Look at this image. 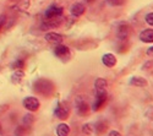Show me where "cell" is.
<instances>
[{
    "instance_id": "5b68a950",
    "label": "cell",
    "mask_w": 153,
    "mask_h": 136,
    "mask_svg": "<svg viewBox=\"0 0 153 136\" xmlns=\"http://www.w3.org/2000/svg\"><path fill=\"white\" fill-rule=\"evenodd\" d=\"M22 104L27 110H30V112H37V110L39 109V107H41L39 100H37V97H32V96L25 98Z\"/></svg>"
},
{
    "instance_id": "277c9868",
    "label": "cell",
    "mask_w": 153,
    "mask_h": 136,
    "mask_svg": "<svg viewBox=\"0 0 153 136\" xmlns=\"http://www.w3.org/2000/svg\"><path fill=\"white\" fill-rule=\"evenodd\" d=\"M54 54L55 56H58L60 60L62 61H68L71 58V52H70V48L66 45H62V44H58L54 48Z\"/></svg>"
},
{
    "instance_id": "cb8c5ba5",
    "label": "cell",
    "mask_w": 153,
    "mask_h": 136,
    "mask_svg": "<svg viewBox=\"0 0 153 136\" xmlns=\"http://www.w3.org/2000/svg\"><path fill=\"white\" fill-rule=\"evenodd\" d=\"M145 20H146V23L147 25H149V26L153 27V12H149V14H147Z\"/></svg>"
},
{
    "instance_id": "ac0fdd59",
    "label": "cell",
    "mask_w": 153,
    "mask_h": 136,
    "mask_svg": "<svg viewBox=\"0 0 153 136\" xmlns=\"http://www.w3.org/2000/svg\"><path fill=\"white\" fill-rule=\"evenodd\" d=\"M23 76H25V74H23L22 70H15V72L11 75V80H12L14 83H19V82L22 81Z\"/></svg>"
},
{
    "instance_id": "4fadbf2b",
    "label": "cell",
    "mask_w": 153,
    "mask_h": 136,
    "mask_svg": "<svg viewBox=\"0 0 153 136\" xmlns=\"http://www.w3.org/2000/svg\"><path fill=\"white\" fill-rule=\"evenodd\" d=\"M102 63L107 68H114L117 65V56L111 53H107L102 56Z\"/></svg>"
},
{
    "instance_id": "603a6c76",
    "label": "cell",
    "mask_w": 153,
    "mask_h": 136,
    "mask_svg": "<svg viewBox=\"0 0 153 136\" xmlns=\"http://www.w3.org/2000/svg\"><path fill=\"white\" fill-rule=\"evenodd\" d=\"M33 121H34V117H33L32 114H27V115H25V118H23V124H25V125L30 126Z\"/></svg>"
},
{
    "instance_id": "ffe728a7",
    "label": "cell",
    "mask_w": 153,
    "mask_h": 136,
    "mask_svg": "<svg viewBox=\"0 0 153 136\" xmlns=\"http://www.w3.org/2000/svg\"><path fill=\"white\" fill-rule=\"evenodd\" d=\"M82 132L86 134V135H93L94 134V130H93V124H90V123H87V124H83L82 125Z\"/></svg>"
},
{
    "instance_id": "9c48e42d",
    "label": "cell",
    "mask_w": 153,
    "mask_h": 136,
    "mask_svg": "<svg viewBox=\"0 0 153 136\" xmlns=\"http://www.w3.org/2000/svg\"><path fill=\"white\" fill-rule=\"evenodd\" d=\"M62 12H64V9L59 5H52V6H49L45 12H44V17L45 19H53V17H59L62 15Z\"/></svg>"
},
{
    "instance_id": "d4e9b609",
    "label": "cell",
    "mask_w": 153,
    "mask_h": 136,
    "mask_svg": "<svg viewBox=\"0 0 153 136\" xmlns=\"http://www.w3.org/2000/svg\"><path fill=\"white\" fill-rule=\"evenodd\" d=\"M108 136H121V134H120L119 131H117V130H111V131L108 134Z\"/></svg>"
},
{
    "instance_id": "4316f807",
    "label": "cell",
    "mask_w": 153,
    "mask_h": 136,
    "mask_svg": "<svg viewBox=\"0 0 153 136\" xmlns=\"http://www.w3.org/2000/svg\"><path fill=\"white\" fill-rule=\"evenodd\" d=\"M4 23H5V16H0V30L4 26Z\"/></svg>"
},
{
    "instance_id": "8fae6325",
    "label": "cell",
    "mask_w": 153,
    "mask_h": 136,
    "mask_svg": "<svg viewBox=\"0 0 153 136\" xmlns=\"http://www.w3.org/2000/svg\"><path fill=\"white\" fill-rule=\"evenodd\" d=\"M85 11H86V6L82 4V3H75L71 5L70 7V12H71V15L74 17H80L85 14Z\"/></svg>"
},
{
    "instance_id": "2e32d148",
    "label": "cell",
    "mask_w": 153,
    "mask_h": 136,
    "mask_svg": "<svg viewBox=\"0 0 153 136\" xmlns=\"http://www.w3.org/2000/svg\"><path fill=\"white\" fill-rule=\"evenodd\" d=\"M129 83L131 86H135V87H146V86L148 85L147 80L141 77V76H134V77H131Z\"/></svg>"
},
{
    "instance_id": "44dd1931",
    "label": "cell",
    "mask_w": 153,
    "mask_h": 136,
    "mask_svg": "<svg viewBox=\"0 0 153 136\" xmlns=\"http://www.w3.org/2000/svg\"><path fill=\"white\" fill-rule=\"evenodd\" d=\"M11 68L14 69V70H22L23 68H25V61L23 60H16V61H14L12 63V65H11Z\"/></svg>"
},
{
    "instance_id": "d6986e66",
    "label": "cell",
    "mask_w": 153,
    "mask_h": 136,
    "mask_svg": "<svg viewBox=\"0 0 153 136\" xmlns=\"http://www.w3.org/2000/svg\"><path fill=\"white\" fill-rule=\"evenodd\" d=\"M28 7H30V0H20L15 6V9L19 11H26Z\"/></svg>"
},
{
    "instance_id": "f1b7e54d",
    "label": "cell",
    "mask_w": 153,
    "mask_h": 136,
    "mask_svg": "<svg viewBox=\"0 0 153 136\" xmlns=\"http://www.w3.org/2000/svg\"><path fill=\"white\" fill-rule=\"evenodd\" d=\"M3 132V129H1V125H0V134H1Z\"/></svg>"
},
{
    "instance_id": "e0dca14e",
    "label": "cell",
    "mask_w": 153,
    "mask_h": 136,
    "mask_svg": "<svg viewBox=\"0 0 153 136\" xmlns=\"http://www.w3.org/2000/svg\"><path fill=\"white\" fill-rule=\"evenodd\" d=\"M56 135L58 136H69L70 134V126L66 124V123H60V124L56 126Z\"/></svg>"
},
{
    "instance_id": "52a82bcc",
    "label": "cell",
    "mask_w": 153,
    "mask_h": 136,
    "mask_svg": "<svg viewBox=\"0 0 153 136\" xmlns=\"http://www.w3.org/2000/svg\"><path fill=\"white\" fill-rule=\"evenodd\" d=\"M131 34V27L127 23H121L119 25V27L117 30V36L119 41H127Z\"/></svg>"
},
{
    "instance_id": "8992f818",
    "label": "cell",
    "mask_w": 153,
    "mask_h": 136,
    "mask_svg": "<svg viewBox=\"0 0 153 136\" xmlns=\"http://www.w3.org/2000/svg\"><path fill=\"white\" fill-rule=\"evenodd\" d=\"M94 93L96 96L99 94H108V82L103 77H98L94 81Z\"/></svg>"
},
{
    "instance_id": "484cf974",
    "label": "cell",
    "mask_w": 153,
    "mask_h": 136,
    "mask_svg": "<svg viewBox=\"0 0 153 136\" xmlns=\"http://www.w3.org/2000/svg\"><path fill=\"white\" fill-rule=\"evenodd\" d=\"M146 54H147L148 56H153V45H152V47H149V48L147 49V52H146Z\"/></svg>"
},
{
    "instance_id": "3957f363",
    "label": "cell",
    "mask_w": 153,
    "mask_h": 136,
    "mask_svg": "<svg viewBox=\"0 0 153 136\" xmlns=\"http://www.w3.org/2000/svg\"><path fill=\"white\" fill-rule=\"evenodd\" d=\"M54 115L60 119V120H65L69 118L70 115V108L66 103H62V102H59L54 109Z\"/></svg>"
},
{
    "instance_id": "7402d4cb",
    "label": "cell",
    "mask_w": 153,
    "mask_h": 136,
    "mask_svg": "<svg viewBox=\"0 0 153 136\" xmlns=\"http://www.w3.org/2000/svg\"><path fill=\"white\" fill-rule=\"evenodd\" d=\"M126 3V0H107V4L111 6H121Z\"/></svg>"
},
{
    "instance_id": "ba28073f",
    "label": "cell",
    "mask_w": 153,
    "mask_h": 136,
    "mask_svg": "<svg viewBox=\"0 0 153 136\" xmlns=\"http://www.w3.org/2000/svg\"><path fill=\"white\" fill-rule=\"evenodd\" d=\"M61 23V16L59 17H53V19H45L42 23V30L49 31V30H54L60 26Z\"/></svg>"
},
{
    "instance_id": "9a60e30c",
    "label": "cell",
    "mask_w": 153,
    "mask_h": 136,
    "mask_svg": "<svg viewBox=\"0 0 153 136\" xmlns=\"http://www.w3.org/2000/svg\"><path fill=\"white\" fill-rule=\"evenodd\" d=\"M45 41H48L49 43H54V44H60L64 39V37L59 33H55V32H49L45 34Z\"/></svg>"
},
{
    "instance_id": "5bb4252c",
    "label": "cell",
    "mask_w": 153,
    "mask_h": 136,
    "mask_svg": "<svg viewBox=\"0 0 153 136\" xmlns=\"http://www.w3.org/2000/svg\"><path fill=\"white\" fill-rule=\"evenodd\" d=\"M138 38L143 43H153V30L147 28L141 31V33L138 34Z\"/></svg>"
},
{
    "instance_id": "6da1fadb",
    "label": "cell",
    "mask_w": 153,
    "mask_h": 136,
    "mask_svg": "<svg viewBox=\"0 0 153 136\" xmlns=\"http://www.w3.org/2000/svg\"><path fill=\"white\" fill-rule=\"evenodd\" d=\"M33 90L34 92L39 93L44 97H49L54 92V83L47 79H39L33 83Z\"/></svg>"
},
{
    "instance_id": "7a4b0ae2",
    "label": "cell",
    "mask_w": 153,
    "mask_h": 136,
    "mask_svg": "<svg viewBox=\"0 0 153 136\" xmlns=\"http://www.w3.org/2000/svg\"><path fill=\"white\" fill-rule=\"evenodd\" d=\"M75 108L80 117H87L91 112V108L83 96H77L75 98Z\"/></svg>"
},
{
    "instance_id": "30bf717a",
    "label": "cell",
    "mask_w": 153,
    "mask_h": 136,
    "mask_svg": "<svg viewBox=\"0 0 153 136\" xmlns=\"http://www.w3.org/2000/svg\"><path fill=\"white\" fill-rule=\"evenodd\" d=\"M107 98H108V94L96 96L94 101H93V104H92V110L93 112H99V110L104 107V104L107 103Z\"/></svg>"
},
{
    "instance_id": "83f0119b",
    "label": "cell",
    "mask_w": 153,
    "mask_h": 136,
    "mask_svg": "<svg viewBox=\"0 0 153 136\" xmlns=\"http://www.w3.org/2000/svg\"><path fill=\"white\" fill-rule=\"evenodd\" d=\"M86 1H87V3H90V4H92L93 1H96V0H86Z\"/></svg>"
},
{
    "instance_id": "7c38bea8",
    "label": "cell",
    "mask_w": 153,
    "mask_h": 136,
    "mask_svg": "<svg viewBox=\"0 0 153 136\" xmlns=\"http://www.w3.org/2000/svg\"><path fill=\"white\" fill-rule=\"evenodd\" d=\"M108 123L105 120H98L96 121V124L93 125V130H94V134L97 136H100V135H103L107 130H108Z\"/></svg>"
}]
</instances>
